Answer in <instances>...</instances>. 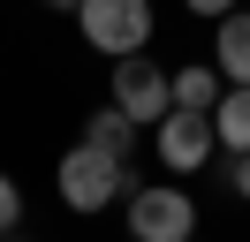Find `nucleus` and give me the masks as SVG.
<instances>
[{"label":"nucleus","mask_w":250,"mask_h":242,"mask_svg":"<svg viewBox=\"0 0 250 242\" xmlns=\"http://www.w3.org/2000/svg\"><path fill=\"white\" fill-rule=\"evenodd\" d=\"M212 144H220L212 114H189V106H167V114H159V166H167V174H197V166L212 159Z\"/></svg>","instance_id":"obj_5"},{"label":"nucleus","mask_w":250,"mask_h":242,"mask_svg":"<svg viewBox=\"0 0 250 242\" xmlns=\"http://www.w3.org/2000/svg\"><path fill=\"white\" fill-rule=\"evenodd\" d=\"M76 30L91 38V53L122 60L152 45V0H76Z\"/></svg>","instance_id":"obj_2"},{"label":"nucleus","mask_w":250,"mask_h":242,"mask_svg":"<svg viewBox=\"0 0 250 242\" xmlns=\"http://www.w3.org/2000/svg\"><path fill=\"white\" fill-rule=\"evenodd\" d=\"M220 91H228L220 60H212V68H174V106H189V114H212V106H220Z\"/></svg>","instance_id":"obj_9"},{"label":"nucleus","mask_w":250,"mask_h":242,"mask_svg":"<svg viewBox=\"0 0 250 242\" xmlns=\"http://www.w3.org/2000/svg\"><path fill=\"white\" fill-rule=\"evenodd\" d=\"M53 182H61V204H68V212H106L114 197L137 189V166L114 159L106 144H91V136H83V144L61 159V174H53Z\"/></svg>","instance_id":"obj_1"},{"label":"nucleus","mask_w":250,"mask_h":242,"mask_svg":"<svg viewBox=\"0 0 250 242\" xmlns=\"http://www.w3.org/2000/svg\"><path fill=\"white\" fill-rule=\"evenodd\" d=\"M182 8H189V15H212V23H220V15H228V8H243V0H182Z\"/></svg>","instance_id":"obj_12"},{"label":"nucleus","mask_w":250,"mask_h":242,"mask_svg":"<svg viewBox=\"0 0 250 242\" xmlns=\"http://www.w3.org/2000/svg\"><path fill=\"white\" fill-rule=\"evenodd\" d=\"M212 60H220V76H228V83H250V8H228V15H220Z\"/></svg>","instance_id":"obj_6"},{"label":"nucleus","mask_w":250,"mask_h":242,"mask_svg":"<svg viewBox=\"0 0 250 242\" xmlns=\"http://www.w3.org/2000/svg\"><path fill=\"white\" fill-rule=\"evenodd\" d=\"M114 106H122L137 129H159V114L174 106V68H152L144 53H122V68H114Z\"/></svg>","instance_id":"obj_4"},{"label":"nucleus","mask_w":250,"mask_h":242,"mask_svg":"<svg viewBox=\"0 0 250 242\" xmlns=\"http://www.w3.org/2000/svg\"><path fill=\"white\" fill-rule=\"evenodd\" d=\"M83 136H91V144H106L114 159H137V121H129V114H122V106H114V99L99 106L91 121H83Z\"/></svg>","instance_id":"obj_8"},{"label":"nucleus","mask_w":250,"mask_h":242,"mask_svg":"<svg viewBox=\"0 0 250 242\" xmlns=\"http://www.w3.org/2000/svg\"><path fill=\"white\" fill-rule=\"evenodd\" d=\"M228 182H235V197L250 204V151H235V166H228Z\"/></svg>","instance_id":"obj_11"},{"label":"nucleus","mask_w":250,"mask_h":242,"mask_svg":"<svg viewBox=\"0 0 250 242\" xmlns=\"http://www.w3.org/2000/svg\"><path fill=\"white\" fill-rule=\"evenodd\" d=\"M46 8H76V0H46Z\"/></svg>","instance_id":"obj_13"},{"label":"nucleus","mask_w":250,"mask_h":242,"mask_svg":"<svg viewBox=\"0 0 250 242\" xmlns=\"http://www.w3.org/2000/svg\"><path fill=\"white\" fill-rule=\"evenodd\" d=\"M16 227H23V189L0 174V235H16Z\"/></svg>","instance_id":"obj_10"},{"label":"nucleus","mask_w":250,"mask_h":242,"mask_svg":"<svg viewBox=\"0 0 250 242\" xmlns=\"http://www.w3.org/2000/svg\"><path fill=\"white\" fill-rule=\"evenodd\" d=\"M129 235H137V242H189V235H197V204H189V189L137 182V189H129Z\"/></svg>","instance_id":"obj_3"},{"label":"nucleus","mask_w":250,"mask_h":242,"mask_svg":"<svg viewBox=\"0 0 250 242\" xmlns=\"http://www.w3.org/2000/svg\"><path fill=\"white\" fill-rule=\"evenodd\" d=\"M212 129H220V144H228V151H250V83H228V91H220Z\"/></svg>","instance_id":"obj_7"}]
</instances>
